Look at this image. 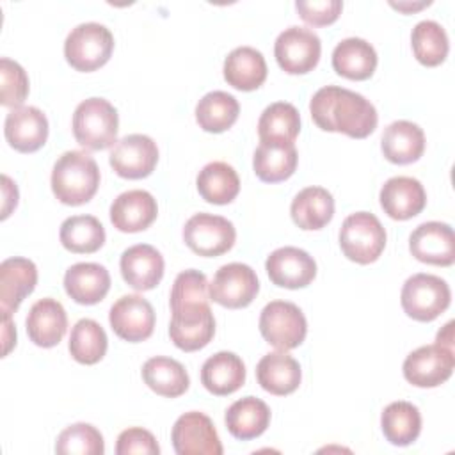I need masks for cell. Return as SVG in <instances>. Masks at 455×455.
Masks as SVG:
<instances>
[{
  "mask_svg": "<svg viewBox=\"0 0 455 455\" xmlns=\"http://www.w3.org/2000/svg\"><path fill=\"white\" fill-rule=\"evenodd\" d=\"M37 283V267L34 261L14 256L0 263V307L2 315L14 313L23 299L30 295Z\"/></svg>",
  "mask_w": 455,
  "mask_h": 455,
  "instance_id": "ffe728a7",
  "label": "cell"
},
{
  "mask_svg": "<svg viewBox=\"0 0 455 455\" xmlns=\"http://www.w3.org/2000/svg\"><path fill=\"white\" fill-rule=\"evenodd\" d=\"M311 117L325 132L364 139L377 128V110L370 100L338 85L318 89L309 101Z\"/></svg>",
  "mask_w": 455,
  "mask_h": 455,
  "instance_id": "6da1fadb",
  "label": "cell"
},
{
  "mask_svg": "<svg viewBox=\"0 0 455 455\" xmlns=\"http://www.w3.org/2000/svg\"><path fill=\"white\" fill-rule=\"evenodd\" d=\"M224 78L238 91H254L267 78V62L259 50L238 46L224 60Z\"/></svg>",
  "mask_w": 455,
  "mask_h": 455,
  "instance_id": "f1b7e54d",
  "label": "cell"
},
{
  "mask_svg": "<svg viewBox=\"0 0 455 455\" xmlns=\"http://www.w3.org/2000/svg\"><path fill=\"white\" fill-rule=\"evenodd\" d=\"M142 379L149 389L167 398L181 396L190 384L183 364L165 355H155L148 359L142 366Z\"/></svg>",
  "mask_w": 455,
  "mask_h": 455,
  "instance_id": "d6a6232c",
  "label": "cell"
},
{
  "mask_svg": "<svg viewBox=\"0 0 455 455\" xmlns=\"http://www.w3.org/2000/svg\"><path fill=\"white\" fill-rule=\"evenodd\" d=\"M339 247L350 261L373 263L386 247V229L370 212L350 213L339 229Z\"/></svg>",
  "mask_w": 455,
  "mask_h": 455,
  "instance_id": "5b68a950",
  "label": "cell"
},
{
  "mask_svg": "<svg viewBox=\"0 0 455 455\" xmlns=\"http://www.w3.org/2000/svg\"><path fill=\"white\" fill-rule=\"evenodd\" d=\"M25 323L30 341L37 347L50 348L64 338L68 329V315L59 300L46 297L32 304Z\"/></svg>",
  "mask_w": 455,
  "mask_h": 455,
  "instance_id": "603a6c76",
  "label": "cell"
},
{
  "mask_svg": "<svg viewBox=\"0 0 455 455\" xmlns=\"http://www.w3.org/2000/svg\"><path fill=\"white\" fill-rule=\"evenodd\" d=\"M258 291L256 272L249 265L236 261L222 265L210 283V299L229 309L249 306Z\"/></svg>",
  "mask_w": 455,
  "mask_h": 455,
  "instance_id": "30bf717a",
  "label": "cell"
},
{
  "mask_svg": "<svg viewBox=\"0 0 455 455\" xmlns=\"http://www.w3.org/2000/svg\"><path fill=\"white\" fill-rule=\"evenodd\" d=\"M263 339L277 350L297 348L307 332V322L300 307L288 300L268 302L259 315Z\"/></svg>",
  "mask_w": 455,
  "mask_h": 455,
  "instance_id": "52a82bcc",
  "label": "cell"
},
{
  "mask_svg": "<svg viewBox=\"0 0 455 455\" xmlns=\"http://www.w3.org/2000/svg\"><path fill=\"white\" fill-rule=\"evenodd\" d=\"M210 300V284L203 272L196 268L183 270L176 275L171 290V309L208 304Z\"/></svg>",
  "mask_w": 455,
  "mask_h": 455,
  "instance_id": "b9f144b4",
  "label": "cell"
},
{
  "mask_svg": "<svg viewBox=\"0 0 455 455\" xmlns=\"http://www.w3.org/2000/svg\"><path fill=\"white\" fill-rule=\"evenodd\" d=\"M100 187L96 160L85 151L62 153L52 171V190L62 204L80 206L92 199Z\"/></svg>",
  "mask_w": 455,
  "mask_h": 455,
  "instance_id": "7a4b0ae2",
  "label": "cell"
},
{
  "mask_svg": "<svg viewBox=\"0 0 455 455\" xmlns=\"http://www.w3.org/2000/svg\"><path fill=\"white\" fill-rule=\"evenodd\" d=\"M108 347L105 329L92 318L78 320L69 334V354L82 364H96Z\"/></svg>",
  "mask_w": 455,
  "mask_h": 455,
  "instance_id": "f35d334b",
  "label": "cell"
},
{
  "mask_svg": "<svg viewBox=\"0 0 455 455\" xmlns=\"http://www.w3.org/2000/svg\"><path fill=\"white\" fill-rule=\"evenodd\" d=\"M4 181V206H2V219H7V215L11 213L12 208H16L18 204V188L16 185L11 181L9 176H2Z\"/></svg>",
  "mask_w": 455,
  "mask_h": 455,
  "instance_id": "bcb514c9",
  "label": "cell"
},
{
  "mask_svg": "<svg viewBox=\"0 0 455 455\" xmlns=\"http://www.w3.org/2000/svg\"><path fill=\"white\" fill-rule=\"evenodd\" d=\"M295 9L306 23L322 27V25H331L338 20L343 9V2L341 0H313V2L297 0Z\"/></svg>",
  "mask_w": 455,
  "mask_h": 455,
  "instance_id": "ee69618b",
  "label": "cell"
},
{
  "mask_svg": "<svg viewBox=\"0 0 455 455\" xmlns=\"http://www.w3.org/2000/svg\"><path fill=\"white\" fill-rule=\"evenodd\" d=\"M382 210L395 220H407L416 217L427 204V192L423 185L411 176L389 178L379 194Z\"/></svg>",
  "mask_w": 455,
  "mask_h": 455,
  "instance_id": "44dd1931",
  "label": "cell"
},
{
  "mask_svg": "<svg viewBox=\"0 0 455 455\" xmlns=\"http://www.w3.org/2000/svg\"><path fill=\"white\" fill-rule=\"evenodd\" d=\"M411 254L428 265L450 267L455 261V236L446 222H423L409 236Z\"/></svg>",
  "mask_w": 455,
  "mask_h": 455,
  "instance_id": "2e32d148",
  "label": "cell"
},
{
  "mask_svg": "<svg viewBox=\"0 0 455 455\" xmlns=\"http://www.w3.org/2000/svg\"><path fill=\"white\" fill-rule=\"evenodd\" d=\"M172 446L178 455H220L222 444L213 421L199 412L181 414L171 432Z\"/></svg>",
  "mask_w": 455,
  "mask_h": 455,
  "instance_id": "7c38bea8",
  "label": "cell"
},
{
  "mask_svg": "<svg viewBox=\"0 0 455 455\" xmlns=\"http://www.w3.org/2000/svg\"><path fill=\"white\" fill-rule=\"evenodd\" d=\"M451 331H453V322H448L444 327H443V331H439L437 332V343L439 345H444V347H450L451 348V345H453V334H451Z\"/></svg>",
  "mask_w": 455,
  "mask_h": 455,
  "instance_id": "c3c4849f",
  "label": "cell"
},
{
  "mask_svg": "<svg viewBox=\"0 0 455 455\" xmlns=\"http://www.w3.org/2000/svg\"><path fill=\"white\" fill-rule=\"evenodd\" d=\"M156 199L148 190H128L110 204V222L123 233L144 231L156 219Z\"/></svg>",
  "mask_w": 455,
  "mask_h": 455,
  "instance_id": "7402d4cb",
  "label": "cell"
},
{
  "mask_svg": "<svg viewBox=\"0 0 455 455\" xmlns=\"http://www.w3.org/2000/svg\"><path fill=\"white\" fill-rule=\"evenodd\" d=\"M384 437L395 446H407L414 443L421 432L419 409L411 402H391L380 416Z\"/></svg>",
  "mask_w": 455,
  "mask_h": 455,
  "instance_id": "836d02e7",
  "label": "cell"
},
{
  "mask_svg": "<svg viewBox=\"0 0 455 455\" xmlns=\"http://www.w3.org/2000/svg\"><path fill=\"white\" fill-rule=\"evenodd\" d=\"M4 316V355L9 354V350L16 345V329L11 322V315H2Z\"/></svg>",
  "mask_w": 455,
  "mask_h": 455,
  "instance_id": "7dc6e473",
  "label": "cell"
},
{
  "mask_svg": "<svg viewBox=\"0 0 455 455\" xmlns=\"http://www.w3.org/2000/svg\"><path fill=\"white\" fill-rule=\"evenodd\" d=\"M114 50L112 32L96 21L76 25L64 41V57L76 71H94L107 64Z\"/></svg>",
  "mask_w": 455,
  "mask_h": 455,
  "instance_id": "277c9868",
  "label": "cell"
},
{
  "mask_svg": "<svg viewBox=\"0 0 455 455\" xmlns=\"http://www.w3.org/2000/svg\"><path fill=\"white\" fill-rule=\"evenodd\" d=\"M171 313L172 318L169 323V336L178 348L194 352L212 341L215 334V318L210 304L185 306L171 309Z\"/></svg>",
  "mask_w": 455,
  "mask_h": 455,
  "instance_id": "4fadbf2b",
  "label": "cell"
},
{
  "mask_svg": "<svg viewBox=\"0 0 455 455\" xmlns=\"http://www.w3.org/2000/svg\"><path fill=\"white\" fill-rule=\"evenodd\" d=\"M299 155L290 142H259L252 156L256 176L265 183L288 180L297 169Z\"/></svg>",
  "mask_w": 455,
  "mask_h": 455,
  "instance_id": "1f68e13d",
  "label": "cell"
},
{
  "mask_svg": "<svg viewBox=\"0 0 455 455\" xmlns=\"http://www.w3.org/2000/svg\"><path fill=\"white\" fill-rule=\"evenodd\" d=\"M453 348L434 343L412 350L403 361V377L416 387H435L451 377Z\"/></svg>",
  "mask_w": 455,
  "mask_h": 455,
  "instance_id": "8fae6325",
  "label": "cell"
},
{
  "mask_svg": "<svg viewBox=\"0 0 455 455\" xmlns=\"http://www.w3.org/2000/svg\"><path fill=\"white\" fill-rule=\"evenodd\" d=\"M240 105L236 98L224 91H212L204 94L196 105L197 124L210 133H222L238 119Z\"/></svg>",
  "mask_w": 455,
  "mask_h": 455,
  "instance_id": "d590c367",
  "label": "cell"
},
{
  "mask_svg": "<svg viewBox=\"0 0 455 455\" xmlns=\"http://www.w3.org/2000/svg\"><path fill=\"white\" fill-rule=\"evenodd\" d=\"M117 455H130V453H142V455H158L160 446L155 435L140 427L126 428L119 434L116 444Z\"/></svg>",
  "mask_w": 455,
  "mask_h": 455,
  "instance_id": "f6af8a7d",
  "label": "cell"
},
{
  "mask_svg": "<svg viewBox=\"0 0 455 455\" xmlns=\"http://www.w3.org/2000/svg\"><path fill=\"white\" fill-rule=\"evenodd\" d=\"M183 240L196 254L213 258L228 252L235 245L236 231L226 217L196 213L185 222Z\"/></svg>",
  "mask_w": 455,
  "mask_h": 455,
  "instance_id": "9c48e42d",
  "label": "cell"
},
{
  "mask_svg": "<svg viewBox=\"0 0 455 455\" xmlns=\"http://www.w3.org/2000/svg\"><path fill=\"white\" fill-rule=\"evenodd\" d=\"M164 267L162 254L148 243L128 247L119 261L123 279L137 291L153 290L164 277Z\"/></svg>",
  "mask_w": 455,
  "mask_h": 455,
  "instance_id": "d6986e66",
  "label": "cell"
},
{
  "mask_svg": "<svg viewBox=\"0 0 455 455\" xmlns=\"http://www.w3.org/2000/svg\"><path fill=\"white\" fill-rule=\"evenodd\" d=\"M332 68L348 80H366L377 68V52L366 39H341L332 50Z\"/></svg>",
  "mask_w": 455,
  "mask_h": 455,
  "instance_id": "83f0119b",
  "label": "cell"
},
{
  "mask_svg": "<svg viewBox=\"0 0 455 455\" xmlns=\"http://www.w3.org/2000/svg\"><path fill=\"white\" fill-rule=\"evenodd\" d=\"M112 331L124 341H144L153 334L155 311L149 300L142 295H123L117 299L108 313Z\"/></svg>",
  "mask_w": 455,
  "mask_h": 455,
  "instance_id": "9a60e30c",
  "label": "cell"
},
{
  "mask_svg": "<svg viewBox=\"0 0 455 455\" xmlns=\"http://www.w3.org/2000/svg\"><path fill=\"white\" fill-rule=\"evenodd\" d=\"M224 421L233 437L249 441L267 430L270 423V409L256 396H243L229 405Z\"/></svg>",
  "mask_w": 455,
  "mask_h": 455,
  "instance_id": "4dcf8cb0",
  "label": "cell"
},
{
  "mask_svg": "<svg viewBox=\"0 0 455 455\" xmlns=\"http://www.w3.org/2000/svg\"><path fill=\"white\" fill-rule=\"evenodd\" d=\"M108 162L121 178H146L153 172L158 162L156 142L148 135L130 133L114 144Z\"/></svg>",
  "mask_w": 455,
  "mask_h": 455,
  "instance_id": "5bb4252c",
  "label": "cell"
},
{
  "mask_svg": "<svg viewBox=\"0 0 455 455\" xmlns=\"http://www.w3.org/2000/svg\"><path fill=\"white\" fill-rule=\"evenodd\" d=\"M290 213L300 229H322L334 215L332 194L323 187H306L293 197Z\"/></svg>",
  "mask_w": 455,
  "mask_h": 455,
  "instance_id": "f546056e",
  "label": "cell"
},
{
  "mask_svg": "<svg viewBox=\"0 0 455 455\" xmlns=\"http://www.w3.org/2000/svg\"><path fill=\"white\" fill-rule=\"evenodd\" d=\"M0 78H2V92L0 103L4 107H21L28 94V76L25 69L7 57L0 59Z\"/></svg>",
  "mask_w": 455,
  "mask_h": 455,
  "instance_id": "7bdbcfd3",
  "label": "cell"
},
{
  "mask_svg": "<svg viewBox=\"0 0 455 455\" xmlns=\"http://www.w3.org/2000/svg\"><path fill=\"white\" fill-rule=\"evenodd\" d=\"M411 44H412L414 57L423 66H428V68H434L444 62L450 50L446 30L443 28V25H439L434 20H423L416 23L411 34Z\"/></svg>",
  "mask_w": 455,
  "mask_h": 455,
  "instance_id": "ab89813d",
  "label": "cell"
},
{
  "mask_svg": "<svg viewBox=\"0 0 455 455\" xmlns=\"http://www.w3.org/2000/svg\"><path fill=\"white\" fill-rule=\"evenodd\" d=\"M64 290L78 304H96L110 290V274L100 263H75L64 274Z\"/></svg>",
  "mask_w": 455,
  "mask_h": 455,
  "instance_id": "cb8c5ba5",
  "label": "cell"
},
{
  "mask_svg": "<svg viewBox=\"0 0 455 455\" xmlns=\"http://www.w3.org/2000/svg\"><path fill=\"white\" fill-rule=\"evenodd\" d=\"M201 382L217 396L231 395L245 382V364L233 352H217L203 363Z\"/></svg>",
  "mask_w": 455,
  "mask_h": 455,
  "instance_id": "4316f807",
  "label": "cell"
},
{
  "mask_svg": "<svg viewBox=\"0 0 455 455\" xmlns=\"http://www.w3.org/2000/svg\"><path fill=\"white\" fill-rule=\"evenodd\" d=\"M59 236L64 249L91 254L105 243V228L94 215H73L60 224Z\"/></svg>",
  "mask_w": 455,
  "mask_h": 455,
  "instance_id": "74e56055",
  "label": "cell"
},
{
  "mask_svg": "<svg viewBox=\"0 0 455 455\" xmlns=\"http://www.w3.org/2000/svg\"><path fill=\"white\" fill-rule=\"evenodd\" d=\"M300 132L299 110L286 101L270 103L259 116L258 135L261 142H291Z\"/></svg>",
  "mask_w": 455,
  "mask_h": 455,
  "instance_id": "8d00e7d4",
  "label": "cell"
},
{
  "mask_svg": "<svg viewBox=\"0 0 455 455\" xmlns=\"http://www.w3.org/2000/svg\"><path fill=\"white\" fill-rule=\"evenodd\" d=\"M258 384L277 396L293 393L302 379L300 364L284 350L265 354L256 366Z\"/></svg>",
  "mask_w": 455,
  "mask_h": 455,
  "instance_id": "d4e9b609",
  "label": "cell"
},
{
  "mask_svg": "<svg viewBox=\"0 0 455 455\" xmlns=\"http://www.w3.org/2000/svg\"><path fill=\"white\" fill-rule=\"evenodd\" d=\"M119 116L105 98H89L78 103L73 114V135L76 142L91 151H101L116 144Z\"/></svg>",
  "mask_w": 455,
  "mask_h": 455,
  "instance_id": "3957f363",
  "label": "cell"
},
{
  "mask_svg": "<svg viewBox=\"0 0 455 455\" xmlns=\"http://www.w3.org/2000/svg\"><path fill=\"white\" fill-rule=\"evenodd\" d=\"M201 197L212 204H228L240 192V178L226 162L206 164L196 180Z\"/></svg>",
  "mask_w": 455,
  "mask_h": 455,
  "instance_id": "e575fe53",
  "label": "cell"
},
{
  "mask_svg": "<svg viewBox=\"0 0 455 455\" xmlns=\"http://www.w3.org/2000/svg\"><path fill=\"white\" fill-rule=\"evenodd\" d=\"M430 2H419V4H402V2H398V4H395V2H391V5L393 7H396V9H400V11H416V9H421V7H425V5H428Z\"/></svg>",
  "mask_w": 455,
  "mask_h": 455,
  "instance_id": "681fc988",
  "label": "cell"
},
{
  "mask_svg": "<svg viewBox=\"0 0 455 455\" xmlns=\"http://www.w3.org/2000/svg\"><path fill=\"white\" fill-rule=\"evenodd\" d=\"M451 300L450 286L444 279L434 274H414L411 275L400 293V302L407 316L418 322L435 320Z\"/></svg>",
  "mask_w": 455,
  "mask_h": 455,
  "instance_id": "8992f818",
  "label": "cell"
},
{
  "mask_svg": "<svg viewBox=\"0 0 455 455\" xmlns=\"http://www.w3.org/2000/svg\"><path fill=\"white\" fill-rule=\"evenodd\" d=\"M267 274L275 286L281 288H304L316 275V263L309 252L299 247H279L265 261Z\"/></svg>",
  "mask_w": 455,
  "mask_h": 455,
  "instance_id": "e0dca14e",
  "label": "cell"
},
{
  "mask_svg": "<svg viewBox=\"0 0 455 455\" xmlns=\"http://www.w3.org/2000/svg\"><path fill=\"white\" fill-rule=\"evenodd\" d=\"M322 43L315 30L306 27L284 28L274 44V55L281 69L290 75L309 73L320 60Z\"/></svg>",
  "mask_w": 455,
  "mask_h": 455,
  "instance_id": "ba28073f",
  "label": "cell"
},
{
  "mask_svg": "<svg viewBox=\"0 0 455 455\" xmlns=\"http://www.w3.org/2000/svg\"><path fill=\"white\" fill-rule=\"evenodd\" d=\"M55 451L59 455H101L105 451L103 435L89 423H75L59 434Z\"/></svg>",
  "mask_w": 455,
  "mask_h": 455,
  "instance_id": "60d3db41",
  "label": "cell"
},
{
  "mask_svg": "<svg viewBox=\"0 0 455 455\" xmlns=\"http://www.w3.org/2000/svg\"><path fill=\"white\" fill-rule=\"evenodd\" d=\"M380 148L391 164L407 165L416 162L425 151V133L411 121H393L384 128Z\"/></svg>",
  "mask_w": 455,
  "mask_h": 455,
  "instance_id": "484cf974",
  "label": "cell"
},
{
  "mask_svg": "<svg viewBox=\"0 0 455 455\" xmlns=\"http://www.w3.org/2000/svg\"><path fill=\"white\" fill-rule=\"evenodd\" d=\"M5 140L20 153H34L48 139V119L37 107H16L5 116Z\"/></svg>",
  "mask_w": 455,
  "mask_h": 455,
  "instance_id": "ac0fdd59",
  "label": "cell"
}]
</instances>
